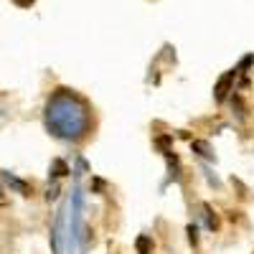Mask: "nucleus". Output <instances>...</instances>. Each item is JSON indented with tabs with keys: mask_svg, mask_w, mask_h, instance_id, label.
Segmentation results:
<instances>
[{
	"mask_svg": "<svg viewBox=\"0 0 254 254\" xmlns=\"http://www.w3.org/2000/svg\"><path fill=\"white\" fill-rule=\"evenodd\" d=\"M49 132L64 142H84L94 135V107L71 89H56L46 104Z\"/></svg>",
	"mask_w": 254,
	"mask_h": 254,
	"instance_id": "f257e3e1",
	"label": "nucleus"
},
{
	"mask_svg": "<svg viewBox=\"0 0 254 254\" xmlns=\"http://www.w3.org/2000/svg\"><path fill=\"white\" fill-rule=\"evenodd\" d=\"M18 3H23V0H18Z\"/></svg>",
	"mask_w": 254,
	"mask_h": 254,
	"instance_id": "f03ea898",
	"label": "nucleus"
}]
</instances>
